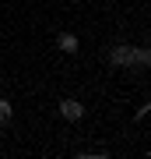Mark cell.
<instances>
[{"label": "cell", "mask_w": 151, "mask_h": 159, "mask_svg": "<svg viewBox=\"0 0 151 159\" xmlns=\"http://www.w3.org/2000/svg\"><path fill=\"white\" fill-rule=\"evenodd\" d=\"M134 50H137V46L116 43V46L109 50V64H112V67H130V64H134Z\"/></svg>", "instance_id": "cell-1"}, {"label": "cell", "mask_w": 151, "mask_h": 159, "mask_svg": "<svg viewBox=\"0 0 151 159\" xmlns=\"http://www.w3.org/2000/svg\"><path fill=\"white\" fill-rule=\"evenodd\" d=\"M56 50H60V53H78L81 43H78L74 32H60V35H56Z\"/></svg>", "instance_id": "cell-3"}, {"label": "cell", "mask_w": 151, "mask_h": 159, "mask_svg": "<svg viewBox=\"0 0 151 159\" xmlns=\"http://www.w3.org/2000/svg\"><path fill=\"white\" fill-rule=\"evenodd\" d=\"M60 117L74 124V120H81V117H84V106H81L78 99H63V102H60Z\"/></svg>", "instance_id": "cell-2"}, {"label": "cell", "mask_w": 151, "mask_h": 159, "mask_svg": "<svg viewBox=\"0 0 151 159\" xmlns=\"http://www.w3.org/2000/svg\"><path fill=\"white\" fill-rule=\"evenodd\" d=\"M11 117H14V106H11L7 99H0V124H7Z\"/></svg>", "instance_id": "cell-5"}, {"label": "cell", "mask_w": 151, "mask_h": 159, "mask_svg": "<svg viewBox=\"0 0 151 159\" xmlns=\"http://www.w3.org/2000/svg\"><path fill=\"white\" fill-rule=\"evenodd\" d=\"M134 64H137V67H148V64H151V50H148V46H137V50H134Z\"/></svg>", "instance_id": "cell-4"}]
</instances>
